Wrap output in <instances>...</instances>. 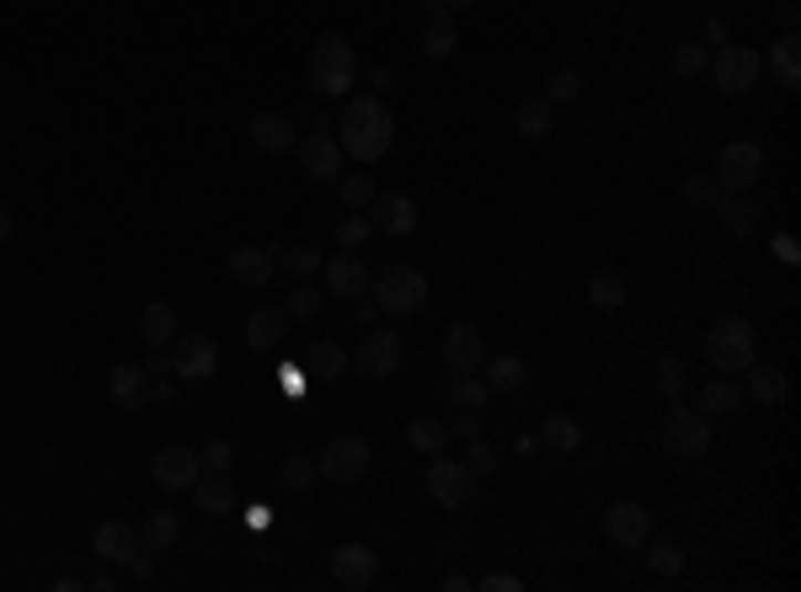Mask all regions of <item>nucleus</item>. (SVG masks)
Returning <instances> with one entry per match:
<instances>
[{"mask_svg": "<svg viewBox=\"0 0 801 592\" xmlns=\"http://www.w3.org/2000/svg\"><path fill=\"white\" fill-rule=\"evenodd\" d=\"M215 368H219V347L209 336H183V342L171 347V374L187 380V385H193V380H209Z\"/></svg>", "mask_w": 801, "mask_h": 592, "instance_id": "obj_19", "label": "nucleus"}, {"mask_svg": "<svg viewBox=\"0 0 801 592\" xmlns=\"http://www.w3.org/2000/svg\"><path fill=\"white\" fill-rule=\"evenodd\" d=\"M247 134L262 155H289V149L300 145V123L289 118V113H257L247 123Z\"/></svg>", "mask_w": 801, "mask_h": 592, "instance_id": "obj_18", "label": "nucleus"}, {"mask_svg": "<svg viewBox=\"0 0 801 592\" xmlns=\"http://www.w3.org/2000/svg\"><path fill=\"white\" fill-rule=\"evenodd\" d=\"M150 475H155L160 491H193V480L204 475V454L187 448V444H166L150 459Z\"/></svg>", "mask_w": 801, "mask_h": 592, "instance_id": "obj_10", "label": "nucleus"}, {"mask_svg": "<svg viewBox=\"0 0 801 592\" xmlns=\"http://www.w3.org/2000/svg\"><path fill=\"white\" fill-rule=\"evenodd\" d=\"M300 166H305L310 181H337L342 177V145L332 128H321V134H305L300 139Z\"/></svg>", "mask_w": 801, "mask_h": 592, "instance_id": "obj_15", "label": "nucleus"}, {"mask_svg": "<svg viewBox=\"0 0 801 592\" xmlns=\"http://www.w3.org/2000/svg\"><path fill=\"white\" fill-rule=\"evenodd\" d=\"M770 172V155L764 145H753V139H732V145H721L716 155V181H721V193H753L759 181Z\"/></svg>", "mask_w": 801, "mask_h": 592, "instance_id": "obj_6", "label": "nucleus"}, {"mask_svg": "<svg viewBox=\"0 0 801 592\" xmlns=\"http://www.w3.org/2000/svg\"><path fill=\"white\" fill-rule=\"evenodd\" d=\"M107 401L124 406V412L150 406V368H139V363H113V368H107Z\"/></svg>", "mask_w": 801, "mask_h": 592, "instance_id": "obj_17", "label": "nucleus"}, {"mask_svg": "<svg viewBox=\"0 0 801 592\" xmlns=\"http://www.w3.org/2000/svg\"><path fill=\"white\" fill-rule=\"evenodd\" d=\"M305 81L315 96H326V102H347L353 96V81H358V54H353V43L337 38V32H326V38H315L305 54Z\"/></svg>", "mask_w": 801, "mask_h": 592, "instance_id": "obj_2", "label": "nucleus"}, {"mask_svg": "<svg viewBox=\"0 0 801 592\" xmlns=\"http://www.w3.org/2000/svg\"><path fill=\"white\" fill-rule=\"evenodd\" d=\"M438 588H444V592H465V588H470V577H444Z\"/></svg>", "mask_w": 801, "mask_h": 592, "instance_id": "obj_63", "label": "nucleus"}, {"mask_svg": "<svg viewBox=\"0 0 801 592\" xmlns=\"http://www.w3.org/2000/svg\"><path fill=\"white\" fill-rule=\"evenodd\" d=\"M642 550H647V565L657 571V577H678V571H684V550L668 544V539H647Z\"/></svg>", "mask_w": 801, "mask_h": 592, "instance_id": "obj_42", "label": "nucleus"}, {"mask_svg": "<svg viewBox=\"0 0 801 592\" xmlns=\"http://www.w3.org/2000/svg\"><path fill=\"white\" fill-rule=\"evenodd\" d=\"M604 533L615 539L620 550H642L652 539V512L642 502H631V497H620V502L604 507Z\"/></svg>", "mask_w": 801, "mask_h": 592, "instance_id": "obj_11", "label": "nucleus"}, {"mask_svg": "<svg viewBox=\"0 0 801 592\" xmlns=\"http://www.w3.org/2000/svg\"><path fill=\"white\" fill-rule=\"evenodd\" d=\"M139 342H145L150 353L177 342V310H171L166 299H150V304L139 310Z\"/></svg>", "mask_w": 801, "mask_h": 592, "instance_id": "obj_25", "label": "nucleus"}, {"mask_svg": "<svg viewBox=\"0 0 801 592\" xmlns=\"http://www.w3.org/2000/svg\"><path fill=\"white\" fill-rule=\"evenodd\" d=\"M774 257L786 267H797L801 262V246H797V236H774Z\"/></svg>", "mask_w": 801, "mask_h": 592, "instance_id": "obj_53", "label": "nucleus"}, {"mask_svg": "<svg viewBox=\"0 0 801 592\" xmlns=\"http://www.w3.org/2000/svg\"><path fill=\"white\" fill-rule=\"evenodd\" d=\"M283 390L300 395V390H305V368H283Z\"/></svg>", "mask_w": 801, "mask_h": 592, "instance_id": "obj_59", "label": "nucleus"}, {"mask_svg": "<svg viewBox=\"0 0 801 592\" xmlns=\"http://www.w3.org/2000/svg\"><path fill=\"white\" fill-rule=\"evenodd\" d=\"M370 294H374V304H379L385 315H423V310H428V278H423L417 267L396 262V267H385V272L374 278Z\"/></svg>", "mask_w": 801, "mask_h": 592, "instance_id": "obj_4", "label": "nucleus"}, {"mask_svg": "<svg viewBox=\"0 0 801 592\" xmlns=\"http://www.w3.org/2000/svg\"><path fill=\"white\" fill-rule=\"evenodd\" d=\"M759 357V336L742 315H716L706 326V363L716 374H742Z\"/></svg>", "mask_w": 801, "mask_h": 592, "instance_id": "obj_3", "label": "nucleus"}, {"mask_svg": "<svg viewBox=\"0 0 801 592\" xmlns=\"http://www.w3.org/2000/svg\"><path fill=\"white\" fill-rule=\"evenodd\" d=\"M321 262H326V257H321L315 246H289V251H278V267H289L294 278H310V272H321Z\"/></svg>", "mask_w": 801, "mask_h": 592, "instance_id": "obj_45", "label": "nucleus"}, {"mask_svg": "<svg viewBox=\"0 0 801 592\" xmlns=\"http://www.w3.org/2000/svg\"><path fill=\"white\" fill-rule=\"evenodd\" d=\"M716 214H721V225L738 240H748L759 230V204H753L748 193H721V198H716Z\"/></svg>", "mask_w": 801, "mask_h": 592, "instance_id": "obj_30", "label": "nucleus"}, {"mask_svg": "<svg viewBox=\"0 0 801 592\" xmlns=\"http://www.w3.org/2000/svg\"><path fill=\"white\" fill-rule=\"evenodd\" d=\"M578 91H583V70H555L551 81H545V102H572V96H578Z\"/></svg>", "mask_w": 801, "mask_h": 592, "instance_id": "obj_48", "label": "nucleus"}, {"mask_svg": "<svg viewBox=\"0 0 801 592\" xmlns=\"http://www.w3.org/2000/svg\"><path fill=\"white\" fill-rule=\"evenodd\" d=\"M551 128H555V107L545 96H524V102L513 107V134H519V139H545Z\"/></svg>", "mask_w": 801, "mask_h": 592, "instance_id": "obj_31", "label": "nucleus"}, {"mask_svg": "<svg viewBox=\"0 0 801 592\" xmlns=\"http://www.w3.org/2000/svg\"><path fill=\"white\" fill-rule=\"evenodd\" d=\"M540 448H551V454H578V448H583V422H578V416H545Z\"/></svg>", "mask_w": 801, "mask_h": 592, "instance_id": "obj_34", "label": "nucleus"}, {"mask_svg": "<svg viewBox=\"0 0 801 592\" xmlns=\"http://www.w3.org/2000/svg\"><path fill=\"white\" fill-rule=\"evenodd\" d=\"M278 480H283L289 491H305L310 480H315V459H305V454H289V459H283V470H278Z\"/></svg>", "mask_w": 801, "mask_h": 592, "instance_id": "obj_47", "label": "nucleus"}, {"mask_svg": "<svg viewBox=\"0 0 801 592\" xmlns=\"http://www.w3.org/2000/svg\"><path fill=\"white\" fill-rule=\"evenodd\" d=\"M283 336H289V310H283V304H257V310L247 315L251 353H278Z\"/></svg>", "mask_w": 801, "mask_h": 592, "instance_id": "obj_21", "label": "nucleus"}, {"mask_svg": "<svg viewBox=\"0 0 801 592\" xmlns=\"http://www.w3.org/2000/svg\"><path fill=\"white\" fill-rule=\"evenodd\" d=\"M310 368H315L321 380H342V374L353 368V357L342 353L337 342H310Z\"/></svg>", "mask_w": 801, "mask_h": 592, "instance_id": "obj_38", "label": "nucleus"}, {"mask_svg": "<svg viewBox=\"0 0 801 592\" xmlns=\"http://www.w3.org/2000/svg\"><path fill=\"white\" fill-rule=\"evenodd\" d=\"M797 17H801L797 0H780V6H774V22H780L786 32H797Z\"/></svg>", "mask_w": 801, "mask_h": 592, "instance_id": "obj_55", "label": "nucleus"}, {"mask_svg": "<svg viewBox=\"0 0 801 592\" xmlns=\"http://www.w3.org/2000/svg\"><path fill=\"white\" fill-rule=\"evenodd\" d=\"M332 577H337L347 592H364L379 582V555L370 544H337L332 550Z\"/></svg>", "mask_w": 801, "mask_h": 592, "instance_id": "obj_13", "label": "nucleus"}, {"mask_svg": "<svg viewBox=\"0 0 801 592\" xmlns=\"http://www.w3.org/2000/svg\"><path fill=\"white\" fill-rule=\"evenodd\" d=\"M321 304H326V294L315 289V283H305V278H294V289H289V321H310V315H321Z\"/></svg>", "mask_w": 801, "mask_h": 592, "instance_id": "obj_40", "label": "nucleus"}, {"mask_svg": "<svg viewBox=\"0 0 801 592\" xmlns=\"http://www.w3.org/2000/svg\"><path fill=\"white\" fill-rule=\"evenodd\" d=\"M481 380H487L492 395H519V390H529V357H519V353L487 357V363H481Z\"/></svg>", "mask_w": 801, "mask_h": 592, "instance_id": "obj_24", "label": "nucleus"}, {"mask_svg": "<svg viewBox=\"0 0 801 592\" xmlns=\"http://www.w3.org/2000/svg\"><path fill=\"white\" fill-rule=\"evenodd\" d=\"M742 385H738V374H716V385H700V406L695 412H706V416H738L742 412Z\"/></svg>", "mask_w": 801, "mask_h": 592, "instance_id": "obj_29", "label": "nucleus"}, {"mask_svg": "<svg viewBox=\"0 0 801 592\" xmlns=\"http://www.w3.org/2000/svg\"><path fill=\"white\" fill-rule=\"evenodd\" d=\"M710 64V49L706 43H678L674 49V75L678 81H695V75H706Z\"/></svg>", "mask_w": 801, "mask_h": 592, "instance_id": "obj_43", "label": "nucleus"}, {"mask_svg": "<svg viewBox=\"0 0 801 592\" xmlns=\"http://www.w3.org/2000/svg\"><path fill=\"white\" fill-rule=\"evenodd\" d=\"M193 497H198V512H209V518H230L236 512V491H230L225 475H198Z\"/></svg>", "mask_w": 801, "mask_h": 592, "instance_id": "obj_32", "label": "nucleus"}, {"mask_svg": "<svg viewBox=\"0 0 801 592\" xmlns=\"http://www.w3.org/2000/svg\"><path fill=\"white\" fill-rule=\"evenodd\" d=\"M465 470L470 475H497V448L487 438H465Z\"/></svg>", "mask_w": 801, "mask_h": 592, "instance_id": "obj_46", "label": "nucleus"}, {"mask_svg": "<svg viewBox=\"0 0 801 592\" xmlns=\"http://www.w3.org/2000/svg\"><path fill=\"white\" fill-rule=\"evenodd\" d=\"M406 444L417 448V454H444L449 448V422H438V416H417L412 427H406Z\"/></svg>", "mask_w": 801, "mask_h": 592, "instance_id": "obj_36", "label": "nucleus"}, {"mask_svg": "<svg viewBox=\"0 0 801 592\" xmlns=\"http://www.w3.org/2000/svg\"><path fill=\"white\" fill-rule=\"evenodd\" d=\"M337 193H342V208H370L374 198H379V187H374L370 172H353V177H337Z\"/></svg>", "mask_w": 801, "mask_h": 592, "instance_id": "obj_41", "label": "nucleus"}, {"mask_svg": "<svg viewBox=\"0 0 801 592\" xmlns=\"http://www.w3.org/2000/svg\"><path fill=\"white\" fill-rule=\"evenodd\" d=\"M370 208H374V230H385V236H412L417 230V198L412 193H385Z\"/></svg>", "mask_w": 801, "mask_h": 592, "instance_id": "obj_23", "label": "nucleus"}, {"mask_svg": "<svg viewBox=\"0 0 801 592\" xmlns=\"http://www.w3.org/2000/svg\"><path fill=\"white\" fill-rule=\"evenodd\" d=\"M400 357H406V347H400L396 331H370V336L358 342V353H353V368H358L364 380H391L400 368Z\"/></svg>", "mask_w": 801, "mask_h": 592, "instance_id": "obj_12", "label": "nucleus"}, {"mask_svg": "<svg viewBox=\"0 0 801 592\" xmlns=\"http://www.w3.org/2000/svg\"><path fill=\"white\" fill-rule=\"evenodd\" d=\"M716 198H721V181L716 177H689L684 181V204L689 208H716Z\"/></svg>", "mask_w": 801, "mask_h": 592, "instance_id": "obj_49", "label": "nucleus"}, {"mask_svg": "<svg viewBox=\"0 0 801 592\" xmlns=\"http://www.w3.org/2000/svg\"><path fill=\"white\" fill-rule=\"evenodd\" d=\"M449 438H481V412H465L460 422H449Z\"/></svg>", "mask_w": 801, "mask_h": 592, "instance_id": "obj_52", "label": "nucleus"}, {"mask_svg": "<svg viewBox=\"0 0 801 592\" xmlns=\"http://www.w3.org/2000/svg\"><path fill=\"white\" fill-rule=\"evenodd\" d=\"M438 395H444L449 406H460V412H481V406L492 401L487 380H476V374H455L449 385H438Z\"/></svg>", "mask_w": 801, "mask_h": 592, "instance_id": "obj_35", "label": "nucleus"}, {"mask_svg": "<svg viewBox=\"0 0 801 592\" xmlns=\"http://www.w3.org/2000/svg\"><path fill=\"white\" fill-rule=\"evenodd\" d=\"M128 565H134V577H139V582H150V577H155V561H150V555H139V550L128 555Z\"/></svg>", "mask_w": 801, "mask_h": 592, "instance_id": "obj_57", "label": "nucleus"}, {"mask_svg": "<svg viewBox=\"0 0 801 592\" xmlns=\"http://www.w3.org/2000/svg\"><path fill=\"white\" fill-rule=\"evenodd\" d=\"M337 240L347 246V251H364L374 240V219H364V214H342L337 219Z\"/></svg>", "mask_w": 801, "mask_h": 592, "instance_id": "obj_44", "label": "nucleus"}, {"mask_svg": "<svg viewBox=\"0 0 801 592\" xmlns=\"http://www.w3.org/2000/svg\"><path fill=\"white\" fill-rule=\"evenodd\" d=\"M444 363H449L455 374H481V363H487V336L470 326V321H455V326L444 331Z\"/></svg>", "mask_w": 801, "mask_h": 592, "instance_id": "obj_14", "label": "nucleus"}, {"mask_svg": "<svg viewBox=\"0 0 801 592\" xmlns=\"http://www.w3.org/2000/svg\"><path fill=\"white\" fill-rule=\"evenodd\" d=\"M738 380H742V395H753L759 406H780V401L791 395V380H786V368H774V363H759V357L742 368Z\"/></svg>", "mask_w": 801, "mask_h": 592, "instance_id": "obj_22", "label": "nucleus"}, {"mask_svg": "<svg viewBox=\"0 0 801 592\" xmlns=\"http://www.w3.org/2000/svg\"><path fill=\"white\" fill-rule=\"evenodd\" d=\"M657 438H663V448H668L674 459H706L710 454V416L695 412V406H684V401H674V406L663 412V422H657Z\"/></svg>", "mask_w": 801, "mask_h": 592, "instance_id": "obj_5", "label": "nucleus"}, {"mask_svg": "<svg viewBox=\"0 0 801 592\" xmlns=\"http://www.w3.org/2000/svg\"><path fill=\"white\" fill-rule=\"evenodd\" d=\"M225 272H230L241 289H262L278 272V251L273 246H236V251L225 257Z\"/></svg>", "mask_w": 801, "mask_h": 592, "instance_id": "obj_16", "label": "nucleus"}, {"mask_svg": "<svg viewBox=\"0 0 801 592\" xmlns=\"http://www.w3.org/2000/svg\"><path fill=\"white\" fill-rule=\"evenodd\" d=\"M177 539H183V518H177L171 507L145 512V523H139V544H145V550H171Z\"/></svg>", "mask_w": 801, "mask_h": 592, "instance_id": "obj_33", "label": "nucleus"}, {"mask_svg": "<svg viewBox=\"0 0 801 592\" xmlns=\"http://www.w3.org/2000/svg\"><path fill=\"white\" fill-rule=\"evenodd\" d=\"M11 230H17V214H11V208L0 204V240H11Z\"/></svg>", "mask_w": 801, "mask_h": 592, "instance_id": "obj_60", "label": "nucleus"}, {"mask_svg": "<svg viewBox=\"0 0 801 592\" xmlns=\"http://www.w3.org/2000/svg\"><path fill=\"white\" fill-rule=\"evenodd\" d=\"M370 470V444L364 438H353V433H342L326 444V454L315 459V475H326L332 486H353V480H364Z\"/></svg>", "mask_w": 801, "mask_h": 592, "instance_id": "obj_9", "label": "nucleus"}, {"mask_svg": "<svg viewBox=\"0 0 801 592\" xmlns=\"http://www.w3.org/2000/svg\"><path fill=\"white\" fill-rule=\"evenodd\" d=\"M476 588H481V592H519V588H524V582H519L513 571H492V577H481Z\"/></svg>", "mask_w": 801, "mask_h": 592, "instance_id": "obj_51", "label": "nucleus"}, {"mask_svg": "<svg viewBox=\"0 0 801 592\" xmlns=\"http://www.w3.org/2000/svg\"><path fill=\"white\" fill-rule=\"evenodd\" d=\"M710 81L727 91V96H742V91L759 86V75H764V54L759 49H748V43H721L716 49V60L706 64Z\"/></svg>", "mask_w": 801, "mask_h": 592, "instance_id": "obj_7", "label": "nucleus"}, {"mask_svg": "<svg viewBox=\"0 0 801 592\" xmlns=\"http://www.w3.org/2000/svg\"><path fill=\"white\" fill-rule=\"evenodd\" d=\"M321 278H326V294H337V299H364L370 294V267L358 262V257H326L321 262Z\"/></svg>", "mask_w": 801, "mask_h": 592, "instance_id": "obj_20", "label": "nucleus"}, {"mask_svg": "<svg viewBox=\"0 0 801 592\" xmlns=\"http://www.w3.org/2000/svg\"><path fill=\"white\" fill-rule=\"evenodd\" d=\"M460 49V28L449 11H423V54L428 60H449Z\"/></svg>", "mask_w": 801, "mask_h": 592, "instance_id": "obj_26", "label": "nucleus"}, {"mask_svg": "<svg viewBox=\"0 0 801 592\" xmlns=\"http://www.w3.org/2000/svg\"><path fill=\"white\" fill-rule=\"evenodd\" d=\"M374 315H379V304H374V299H364V304H358V326H370Z\"/></svg>", "mask_w": 801, "mask_h": 592, "instance_id": "obj_62", "label": "nucleus"}, {"mask_svg": "<svg viewBox=\"0 0 801 592\" xmlns=\"http://www.w3.org/2000/svg\"><path fill=\"white\" fill-rule=\"evenodd\" d=\"M370 91H374V96H391V91H396V75H391L385 64H379V70H370Z\"/></svg>", "mask_w": 801, "mask_h": 592, "instance_id": "obj_54", "label": "nucleus"}, {"mask_svg": "<svg viewBox=\"0 0 801 592\" xmlns=\"http://www.w3.org/2000/svg\"><path fill=\"white\" fill-rule=\"evenodd\" d=\"M92 550L102 555V561H113V565H128V555L139 550V529H128V523H102V529L92 533Z\"/></svg>", "mask_w": 801, "mask_h": 592, "instance_id": "obj_27", "label": "nucleus"}, {"mask_svg": "<svg viewBox=\"0 0 801 592\" xmlns=\"http://www.w3.org/2000/svg\"><path fill=\"white\" fill-rule=\"evenodd\" d=\"M513 454H519V459H534V454H540V438H519V444H513Z\"/></svg>", "mask_w": 801, "mask_h": 592, "instance_id": "obj_61", "label": "nucleus"}, {"mask_svg": "<svg viewBox=\"0 0 801 592\" xmlns=\"http://www.w3.org/2000/svg\"><path fill=\"white\" fill-rule=\"evenodd\" d=\"M230 465H236V444L215 438V444L204 448V470H230Z\"/></svg>", "mask_w": 801, "mask_h": 592, "instance_id": "obj_50", "label": "nucleus"}, {"mask_svg": "<svg viewBox=\"0 0 801 592\" xmlns=\"http://www.w3.org/2000/svg\"><path fill=\"white\" fill-rule=\"evenodd\" d=\"M684 390H689V374H684V357H657V395L674 406V401H684Z\"/></svg>", "mask_w": 801, "mask_h": 592, "instance_id": "obj_39", "label": "nucleus"}, {"mask_svg": "<svg viewBox=\"0 0 801 592\" xmlns=\"http://www.w3.org/2000/svg\"><path fill=\"white\" fill-rule=\"evenodd\" d=\"M332 128H337L342 155H353V160H364V166H374L385 149L396 145V118L385 113V102H379L374 91L347 96V102H342V118L332 123Z\"/></svg>", "mask_w": 801, "mask_h": 592, "instance_id": "obj_1", "label": "nucleus"}, {"mask_svg": "<svg viewBox=\"0 0 801 592\" xmlns=\"http://www.w3.org/2000/svg\"><path fill=\"white\" fill-rule=\"evenodd\" d=\"M428 497L438 507H449V512H460V507H470V497H476V475L465 470V459H444V454H433Z\"/></svg>", "mask_w": 801, "mask_h": 592, "instance_id": "obj_8", "label": "nucleus"}, {"mask_svg": "<svg viewBox=\"0 0 801 592\" xmlns=\"http://www.w3.org/2000/svg\"><path fill=\"white\" fill-rule=\"evenodd\" d=\"M470 6H476V0H423V11H449V17H455V11H470Z\"/></svg>", "mask_w": 801, "mask_h": 592, "instance_id": "obj_56", "label": "nucleus"}, {"mask_svg": "<svg viewBox=\"0 0 801 592\" xmlns=\"http://www.w3.org/2000/svg\"><path fill=\"white\" fill-rule=\"evenodd\" d=\"M625 294H631V289H625V278H620V272H610V267H599V272L587 278V299H593L599 310H620V304H625Z\"/></svg>", "mask_w": 801, "mask_h": 592, "instance_id": "obj_37", "label": "nucleus"}, {"mask_svg": "<svg viewBox=\"0 0 801 592\" xmlns=\"http://www.w3.org/2000/svg\"><path fill=\"white\" fill-rule=\"evenodd\" d=\"M770 75H774V86H786V91L801 86V38L797 32H780L770 43Z\"/></svg>", "mask_w": 801, "mask_h": 592, "instance_id": "obj_28", "label": "nucleus"}, {"mask_svg": "<svg viewBox=\"0 0 801 592\" xmlns=\"http://www.w3.org/2000/svg\"><path fill=\"white\" fill-rule=\"evenodd\" d=\"M710 43H716V49L727 43V22H721V17H710V22H706V49H710Z\"/></svg>", "mask_w": 801, "mask_h": 592, "instance_id": "obj_58", "label": "nucleus"}]
</instances>
